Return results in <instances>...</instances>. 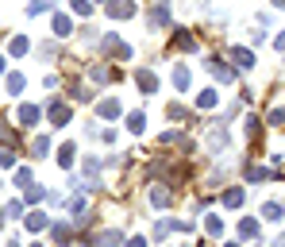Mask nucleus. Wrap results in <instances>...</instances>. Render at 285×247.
I'll list each match as a JSON object with an SVG mask.
<instances>
[{
    "instance_id": "nucleus-4",
    "label": "nucleus",
    "mask_w": 285,
    "mask_h": 247,
    "mask_svg": "<svg viewBox=\"0 0 285 247\" xmlns=\"http://www.w3.org/2000/svg\"><path fill=\"white\" fill-rule=\"evenodd\" d=\"M135 81H139L142 93H154V73H150V70H139V73H135Z\"/></svg>"
},
{
    "instance_id": "nucleus-20",
    "label": "nucleus",
    "mask_w": 285,
    "mask_h": 247,
    "mask_svg": "<svg viewBox=\"0 0 285 247\" xmlns=\"http://www.w3.org/2000/svg\"><path fill=\"white\" fill-rule=\"evenodd\" d=\"M8 89L19 97V93H23V77H19V73H8Z\"/></svg>"
},
{
    "instance_id": "nucleus-16",
    "label": "nucleus",
    "mask_w": 285,
    "mask_h": 247,
    "mask_svg": "<svg viewBox=\"0 0 285 247\" xmlns=\"http://www.w3.org/2000/svg\"><path fill=\"white\" fill-rule=\"evenodd\" d=\"M204 232H208V236H220V232H224L220 217H208V220H204Z\"/></svg>"
},
{
    "instance_id": "nucleus-8",
    "label": "nucleus",
    "mask_w": 285,
    "mask_h": 247,
    "mask_svg": "<svg viewBox=\"0 0 285 247\" xmlns=\"http://www.w3.org/2000/svg\"><path fill=\"white\" fill-rule=\"evenodd\" d=\"M50 236L58 244H70V224H50Z\"/></svg>"
},
{
    "instance_id": "nucleus-7",
    "label": "nucleus",
    "mask_w": 285,
    "mask_h": 247,
    "mask_svg": "<svg viewBox=\"0 0 285 247\" xmlns=\"http://www.w3.org/2000/svg\"><path fill=\"white\" fill-rule=\"evenodd\" d=\"M208 70H212L216 77H220V81H228V77H231V70H228V66H224L220 58H208Z\"/></svg>"
},
{
    "instance_id": "nucleus-18",
    "label": "nucleus",
    "mask_w": 285,
    "mask_h": 247,
    "mask_svg": "<svg viewBox=\"0 0 285 247\" xmlns=\"http://www.w3.org/2000/svg\"><path fill=\"white\" fill-rule=\"evenodd\" d=\"M120 240H124L120 232H104L100 236V247H120Z\"/></svg>"
},
{
    "instance_id": "nucleus-40",
    "label": "nucleus",
    "mask_w": 285,
    "mask_h": 247,
    "mask_svg": "<svg viewBox=\"0 0 285 247\" xmlns=\"http://www.w3.org/2000/svg\"><path fill=\"white\" fill-rule=\"evenodd\" d=\"M231 247H235V244H231Z\"/></svg>"
},
{
    "instance_id": "nucleus-10",
    "label": "nucleus",
    "mask_w": 285,
    "mask_h": 247,
    "mask_svg": "<svg viewBox=\"0 0 285 247\" xmlns=\"http://www.w3.org/2000/svg\"><path fill=\"white\" fill-rule=\"evenodd\" d=\"M150 201H154V205H170V201H173V193H170L166 186H158L154 193H150Z\"/></svg>"
},
{
    "instance_id": "nucleus-5",
    "label": "nucleus",
    "mask_w": 285,
    "mask_h": 247,
    "mask_svg": "<svg viewBox=\"0 0 285 247\" xmlns=\"http://www.w3.org/2000/svg\"><path fill=\"white\" fill-rule=\"evenodd\" d=\"M46 224H50V220H46V213H27V228H31V232H43Z\"/></svg>"
},
{
    "instance_id": "nucleus-17",
    "label": "nucleus",
    "mask_w": 285,
    "mask_h": 247,
    "mask_svg": "<svg viewBox=\"0 0 285 247\" xmlns=\"http://www.w3.org/2000/svg\"><path fill=\"white\" fill-rule=\"evenodd\" d=\"M58 162H62V166H73V143H66L58 151Z\"/></svg>"
},
{
    "instance_id": "nucleus-11",
    "label": "nucleus",
    "mask_w": 285,
    "mask_h": 247,
    "mask_svg": "<svg viewBox=\"0 0 285 247\" xmlns=\"http://www.w3.org/2000/svg\"><path fill=\"white\" fill-rule=\"evenodd\" d=\"M173 43L181 46V50H193V46H197V43H193V35H185L181 27H177V35H173Z\"/></svg>"
},
{
    "instance_id": "nucleus-38",
    "label": "nucleus",
    "mask_w": 285,
    "mask_h": 247,
    "mask_svg": "<svg viewBox=\"0 0 285 247\" xmlns=\"http://www.w3.org/2000/svg\"><path fill=\"white\" fill-rule=\"evenodd\" d=\"M8 247H19V244H8Z\"/></svg>"
},
{
    "instance_id": "nucleus-3",
    "label": "nucleus",
    "mask_w": 285,
    "mask_h": 247,
    "mask_svg": "<svg viewBox=\"0 0 285 247\" xmlns=\"http://www.w3.org/2000/svg\"><path fill=\"white\" fill-rule=\"evenodd\" d=\"M50 120H54V128H62V124L70 120V108H66L62 101H54V104H50Z\"/></svg>"
},
{
    "instance_id": "nucleus-33",
    "label": "nucleus",
    "mask_w": 285,
    "mask_h": 247,
    "mask_svg": "<svg viewBox=\"0 0 285 247\" xmlns=\"http://www.w3.org/2000/svg\"><path fill=\"white\" fill-rule=\"evenodd\" d=\"M278 46H282V50H285V35H282V39H278Z\"/></svg>"
},
{
    "instance_id": "nucleus-13",
    "label": "nucleus",
    "mask_w": 285,
    "mask_h": 247,
    "mask_svg": "<svg viewBox=\"0 0 285 247\" xmlns=\"http://www.w3.org/2000/svg\"><path fill=\"white\" fill-rule=\"evenodd\" d=\"M239 236H243V240L258 236V220H243V224H239Z\"/></svg>"
},
{
    "instance_id": "nucleus-2",
    "label": "nucleus",
    "mask_w": 285,
    "mask_h": 247,
    "mask_svg": "<svg viewBox=\"0 0 285 247\" xmlns=\"http://www.w3.org/2000/svg\"><path fill=\"white\" fill-rule=\"evenodd\" d=\"M15 120H19L23 128H31V124L39 120V108H35V104H19V112H15Z\"/></svg>"
},
{
    "instance_id": "nucleus-22",
    "label": "nucleus",
    "mask_w": 285,
    "mask_h": 247,
    "mask_svg": "<svg viewBox=\"0 0 285 247\" xmlns=\"http://www.w3.org/2000/svg\"><path fill=\"white\" fill-rule=\"evenodd\" d=\"M173 85L185 89V85H189V70H181V66H177V70H173Z\"/></svg>"
},
{
    "instance_id": "nucleus-24",
    "label": "nucleus",
    "mask_w": 285,
    "mask_h": 247,
    "mask_svg": "<svg viewBox=\"0 0 285 247\" xmlns=\"http://www.w3.org/2000/svg\"><path fill=\"white\" fill-rule=\"evenodd\" d=\"M15 186L27 189V186H31V170H15Z\"/></svg>"
},
{
    "instance_id": "nucleus-26",
    "label": "nucleus",
    "mask_w": 285,
    "mask_h": 247,
    "mask_svg": "<svg viewBox=\"0 0 285 247\" xmlns=\"http://www.w3.org/2000/svg\"><path fill=\"white\" fill-rule=\"evenodd\" d=\"M46 197V189H39V186H27V201H43Z\"/></svg>"
},
{
    "instance_id": "nucleus-23",
    "label": "nucleus",
    "mask_w": 285,
    "mask_h": 247,
    "mask_svg": "<svg viewBox=\"0 0 285 247\" xmlns=\"http://www.w3.org/2000/svg\"><path fill=\"white\" fill-rule=\"evenodd\" d=\"M54 31L58 35H70V19L66 15H54Z\"/></svg>"
},
{
    "instance_id": "nucleus-30",
    "label": "nucleus",
    "mask_w": 285,
    "mask_h": 247,
    "mask_svg": "<svg viewBox=\"0 0 285 247\" xmlns=\"http://www.w3.org/2000/svg\"><path fill=\"white\" fill-rule=\"evenodd\" d=\"M12 162H15V155H12V151H0V166H12Z\"/></svg>"
},
{
    "instance_id": "nucleus-36",
    "label": "nucleus",
    "mask_w": 285,
    "mask_h": 247,
    "mask_svg": "<svg viewBox=\"0 0 285 247\" xmlns=\"http://www.w3.org/2000/svg\"><path fill=\"white\" fill-rule=\"evenodd\" d=\"M0 224H4V209H0Z\"/></svg>"
},
{
    "instance_id": "nucleus-9",
    "label": "nucleus",
    "mask_w": 285,
    "mask_h": 247,
    "mask_svg": "<svg viewBox=\"0 0 285 247\" xmlns=\"http://www.w3.org/2000/svg\"><path fill=\"white\" fill-rule=\"evenodd\" d=\"M231 58H235V66H239V70H251V66H255V58H251V50H235Z\"/></svg>"
},
{
    "instance_id": "nucleus-6",
    "label": "nucleus",
    "mask_w": 285,
    "mask_h": 247,
    "mask_svg": "<svg viewBox=\"0 0 285 247\" xmlns=\"http://www.w3.org/2000/svg\"><path fill=\"white\" fill-rule=\"evenodd\" d=\"M166 19H170V8H166V4H158L154 12H150V27H162Z\"/></svg>"
},
{
    "instance_id": "nucleus-15",
    "label": "nucleus",
    "mask_w": 285,
    "mask_h": 247,
    "mask_svg": "<svg viewBox=\"0 0 285 247\" xmlns=\"http://www.w3.org/2000/svg\"><path fill=\"white\" fill-rule=\"evenodd\" d=\"M31 151H35V155H39V159H43L46 151H50V139H46V135H39V139H35V143H31Z\"/></svg>"
},
{
    "instance_id": "nucleus-21",
    "label": "nucleus",
    "mask_w": 285,
    "mask_h": 247,
    "mask_svg": "<svg viewBox=\"0 0 285 247\" xmlns=\"http://www.w3.org/2000/svg\"><path fill=\"white\" fill-rule=\"evenodd\" d=\"M197 104H200V108H212V104H216V93H212V89H204V93L197 97Z\"/></svg>"
},
{
    "instance_id": "nucleus-35",
    "label": "nucleus",
    "mask_w": 285,
    "mask_h": 247,
    "mask_svg": "<svg viewBox=\"0 0 285 247\" xmlns=\"http://www.w3.org/2000/svg\"><path fill=\"white\" fill-rule=\"evenodd\" d=\"M278 247H285V236H282V240H278Z\"/></svg>"
},
{
    "instance_id": "nucleus-32",
    "label": "nucleus",
    "mask_w": 285,
    "mask_h": 247,
    "mask_svg": "<svg viewBox=\"0 0 285 247\" xmlns=\"http://www.w3.org/2000/svg\"><path fill=\"white\" fill-rule=\"evenodd\" d=\"M128 247H146V240H142V236H139V240H131Z\"/></svg>"
},
{
    "instance_id": "nucleus-19",
    "label": "nucleus",
    "mask_w": 285,
    "mask_h": 247,
    "mask_svg": "<svg viewBox=\"0 0 285 247\" xmlns=\"http://www.w3.org/2000/svg\"><path fill=\"white\" fill-rule=\"evenodd\" d=\"M100 116H120V104L116 101H100Z\"/></svg>"
},
{
    "instance_id": "nucleus-34",
    "label": "nucleus",
    "mask_w": 285,
    "mask_h": 247,
    "mask_svg": "<svg viewBox=\"0 0 285 247\" xmlns=\"http://www.w3.org/2000/svg\"><path fill=\"white\" fill-rule=\"evenodd\" d=\"M274 4H278V8H285V0H274Z\"/></svg>"
},
{
    "instance_id": "nucleus-28",
    "label": "nucleus",
    "mask_w": 285,
    "mask_h": 247,
    "mask_svg": "<svg viewBox=\"0 0 285 247\" xmlns=\"http://www.w3.org/2000/svg\"><path fill=\"white\" fill-rule=\"evenodd\" d=\"M73 12H77V15H89V0H73Z\"/></svg>"
},
{
    "instance_id": "nucleus-29",
    "label": "nucleus",
    "mask_w": 285,
    "mask_h": 247,
    "mask_svg": "<svg viewBox=\"0 0 285 247\" xmlns=\"http://www.w3.org/2000/svg\"><path fill=\"white\" fill-rule=\"evenodd\" d=\"M27 50V39H12V54H23Z\"/></svg>"
},
{
    "instance_id": "nucleus-14",
    "label": "nucleus",
    "mask_w": 285,
    "mask_h": 247,
    "mask_svg": "<svg viewBox=\"0 0 285 247\" xmlns=\"http://www.w3.org/2000/svg\"><path fill=\"white\" fill-rule=\"evenodd\" d=\"M243 197H247L243 189H228V193H224V205H231V209H235V205H243Z\"/></svg>"
},
{
    "instance_id": "nucleus-25",
    "label": "nucleus",
    "mask_w": 285,
    "mask_h": 247,
    "mask_svg": "<svg viewBox=\"0 0 285 247\" xmlns=\"http://www.w3.org/2000/svg\"><path fill=\"white\" fill-rule=\"evenodd\" d=\"M4 217H15V220H19V217H23V205H19V201H12L8 209H4Z\"/></svg>"
},
{
    "instance_id": "nucleus-27",
    "label": "nucleus",
    "mask_w": 285,
    "mask_h": 247,
    "mask_svg": "<svg viewBox=\"0 0 285 247\" xmlns=\"http://www.w3.org/2000/svg\"><path fill=\"white\" fill-rule=\"evenodd\" d=\"M128 124H131V131H142V124H146V120H142V112H131Z\"/></svg>"
},
{
    "instance_id": "nucleus-1",
    "label": "nucleus",
    "mask_w": 285,
    "mask_h": 247,
    "mask_svg": "<svg viewBox=\"0 0 285 247\" xmlns=\"http://www.w3.org/2000/svg\"><path fill=\"white\" fill-rule=\"evenodd\" d=\"M108 15H116V19H128V15H135V4L131 0H108Z\"/></svg>"
},
{
    "instance_id": "nucleus-39",
    "label": "nucleus",
    "mask_w": 285,
    "mask_h": 247,
    "mask_svg": "<svg viewBox=\"0 0 285 247\" xmlns=\"http://www.w3.org/2000/svg\"><path fill=\"white\" fill-rule=\"evenodd\" d=\"M35 247H39V244H35Z\"/></svg>"
},
{
    "instance_id": "nucleus-31",
    "label": "nucleus",
    "mask_w": 285,
    "mask_h": 247,
    "mask_svg": "<svg viewBox=\"0 0 285 247\" xmlns=\"http://www.w3.org/2000/svg\"><path fill=\"white\" fill-rule=\"evenodd\" d=\"M270 124H285V112L278 108V112H270Z\"/></svg>"
},
{
    "instance_id": "nucleus-12",
    "label": "nucleus",
    "mask_w": 285,
    "mask_h": 247,
    "mask_svg": "<svg viewBox=\"0 0 285 247\" xmlns=\"http://www.w3.org/2000/svg\"><path fill=\"white\" fill-rule=\"evenodd\" d=\"M262 217H266V220H282V205H278V201L262 205Z\"/></svg>"
},
{
    "instance_id": "nucleus-37",
    "label": "nucleus",
    "mask_w": 285,
    "mask_h": 247,
    "mask_svg": "<svg viewBox=\"0 0 285 247\" xmlns=\"http://www.w3.org/2000/svg\"><path fill=\"white\" fill-rule=\"evenodd\" d=\"M0 73H4V58H0Z\"/></svg>"
}]
</instances>
